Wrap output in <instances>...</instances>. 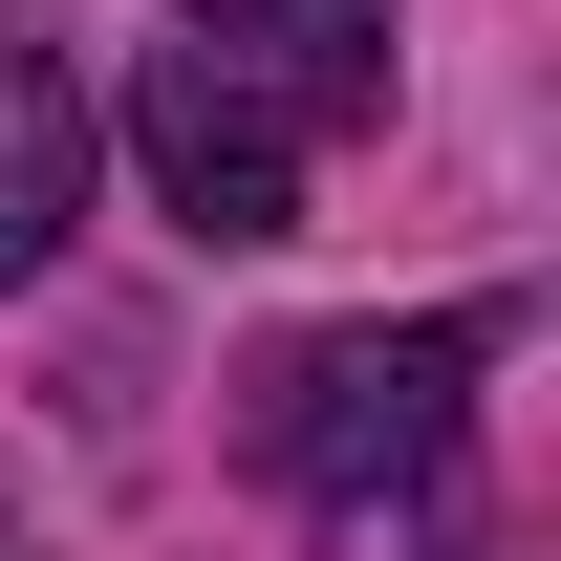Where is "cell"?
<instances>
[{"mask_svg":"<svg viewBox=\"0 0 561 561\" xmlns=\"http://www.w3.org/2000/svg\"><path fill=\"white\" fill-rule=\"evenodd\" d=\"M476 367H496V302H454V324H302V346L260 367V476L324 496V518H389L411 476H454V432H476Z\"/></svg>","mask_w":561,"mask_h":561,"instance_id":"cell-1","label":"cell"},{"mask_svg":"<svg viewBox=\"0 0 561 561\" xmlns=\"http://www.w3.org/2000/svg\"><path fill=\"white\" fill-rule=\"evenodd\" d=\"M130 173H151V216H195L216 260L238 238H302V130H280V87L238 44H151L130 66Z\"/></svg>","mask_w":561,"mask_h":561,"instance_id":"cell-2","label":"cell"},{"mask_svg":"<svg viewBox=\"0 0 561 561\" xmlns=\"http://www.w3.org/2000/svg\"><path fill=\"white\" fill-rule=\"evenodd\" d=\"M195 44H238V66L280 87V130H302V151L389 108V0H195Z\"/></svg>","mask_w":561,"mask_h":561,"instance_id":"cell-3","label":"cell"},{"mask_svg":"<svg viewBox=\"0 0 561 561\" xmlns=\"http://www.w3.org/2000/svg\"><path fill=\"white\" fill-rule=\"evenodd\" d=\"M66 216H87V108H66L44 44H0V280L66 260Z\"/></svg>","mask_w":561,"mask_h":561,"instance_id":"cell-4","label":"cell"}]
</instances>
